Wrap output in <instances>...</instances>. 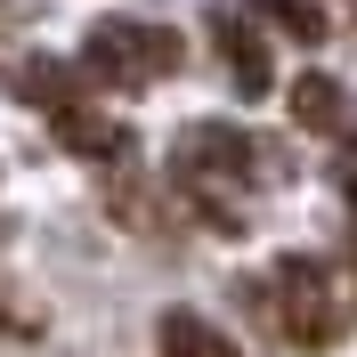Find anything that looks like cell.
Masks as SVG:
<instances>
[{"label":"cell","instance_id":"cell-1","mask_svg":"<svg viewBox=\"0 0 357 357\" xmlns=\"http://www.w3.org/2000/svg\"><path fill=\"white\" fill-rule=\"evenodd\" d=\"M178 57H187V41L171 24H138V17H98L82 41V66L98 82H162V73H178Z\"/></svg>","mask_w":357,"mask_h":357},{"label":"cell","instance_id":"cell-2","mask_svg":"<svg viewBox=\"0 0 357 357\" xmlns=\"http://www.w3.org/2000/svg\"><path fill=\"white\" fill-rule=\"evenodd\" d=\"M276 317H284L292 349H333V341H341V292H333V268L309 260V252H284V260H276Z\"/></svg>","mask_w":357,"mask_h":357},{"label":"cell","instance_id":"cell-3","mask_svg":"<svg viewBox=\"0 0 357 357\" xmlns=\"http://www.w3.org/2000/svg\"><path fill=\"white\" fill-rule=\"evenodd\" d=\"M252 138L227 130V122H195V130H178V178H244L252 171Z\"/></svg>","mask_w":357,"mask_h":357},{"label":"cell","instance_id":"cell-4","mask_svg":"<svg viewBox=\"0 0 357 357\" xmlns=\"http://www.w3.org/2000/svg\"><path fill=\"white\" fill-rule=\"evenodd\" d=\"M220 49H227V82H236V98H252V106H260L268 89H276V66H268L260 33L236 17V8H220Z\"/></svg>","mask_w":357,"mask_h":357},{"label":"cell","instance_id":"cell-5","mask_svg":"<svg viewBox=\"0 0 357 357\" xmlns=\"http://www.w3.org/2000/svg\"><path fill=\"white\" fill-rule=\"evenodd\" d=\"M49 130H57V146H73V155H89V162L130 155V130L106 122V114H89V106H57V114H49Z\"/></svg>","mask_w":357,"mask_h":357},{"label":"cell","instance_id":"cell-6","mask_svg":"<svg viewBox=\"0 0 357 357\" xmlns=\"http://www.w3.org/2000/svg\"><path fill=\"white\" fill-rule=\"evenodd\" d=\"M155 349H162V357H244L236 341L220 333V325H211V317H195V309H162Z\"/></svg>","mask_w":357,"mask_h":357},{"label":"cell","instance_id":"cell-7","mask_svg":"<svg viewBox=\"0 0 357 357\" xmlns=\"http://www.w3.org/2000/svg\"><path fill=\"white\" fill-rule=\"evenodd\" d=\"M292 122L301 130H341L349 122V98H341L333 73H309V82H292Z\"/></svg>","mask_w":357,"mask_h":357},{"label":"cell","instance_id":"cell-8","mask_svg":"<svg viewBox=\"0 0 357 357\" xmlns=\"http://www.w3.org/2000/svg\"><path fill=\"white\" fill-rule=\"evenodd\" d=\"M244 8H260L276 33H292V41H325V0H244Z\"/></svg>","mask_w":357,"mask_h":357},{"label":"cell","instance_id":"cell-9","mask_svg":"<svg viewBox=\"0 0 357 357\" xmlns=\"http://www.w3.org/2000/svg\"><path fill=\"white\" fill-rule=\"evenodd\" d=\"M24 98H41L49 114H57V106H82V73H73V66H49V57H33V66H24Z\"/></svg>","mask_w":357,"mask_h":357}]
</instances>
